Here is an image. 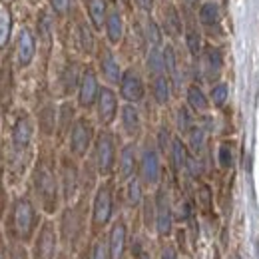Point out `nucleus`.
I'll use <instances>...</instances> for the list:
<instances>
[{"label": "nucleus", "mask_w": 259, "mask_h": 259, "mask_svg": "<svg viewBox=\"0 0 259 259\" xmlns=\"http://www.w3.org/2000/svg\"><path fill=\"white\" fill-rule=\"evenodd\" d=\"M154 207H156V231L158 235L167 237L171 233L174 227V207H171V199L165 188H158L156 197H154Z\"/></svg>", "instance_id": "423d86ee"}, {"label": "nucleus", "mask_w": 259, "mask_h": 259, "mask_svg": "<svg viewBox=\"0 0 259 259\" xmlns=\"http://www.w3.org/2000/svg\"><path fill=\"white\" fill-rule=\"evenodd\" d=\"M171 142H174V136L169 134V130H167V128H160V132H158V148L162 150L163 154H169Z\"/></svg>", "instance_id": "a19ab883"}, {"label": "nucleus", "mask_w": 259, "mask_h": 259, "mask_svg": "<svg viewBox=\"0 0 259 259\" xmlns=\"http://www.w3.org/2000/svg\"><path fill=\"white\" fill-rule=\"evenodd\" d=\"M118 86H120V96L124 98L128 104H138L146 96L144 80H142V76H140V72L136 68H128L122 74V80H120Z\"/></svg>", "instance_id": "1a4fd4ad"}, {"label": "nucleus", "mask_w": 259, "mask_h": 259, "mask_svg": "<svg viewBox=\"0 0 259 259\" xmlns=\"http://www.w3.org/2000/svg\"><path fill=\"white\" fill-rule=\"evenodd\" d=\"M152 96L160 106H165L169 102V98H171V80L167 78V74L152 78Z\"/></svg>", "instance_id": "cd10ccee"}, {"label": "nucleus", "mask_w": 259, "mask_h": 259, "mask_svg": "<svg viewBox=\"0 0 259 259\" xmlns=\"http://www.w3.org/2000/svg\"><path fill=\"white\" fill-rule=\"evenodd\" d=\"M160 259H178V251L174 245H165L162 249V257Z\"/></svg>", "instance_id": "a18cd8bd"}, {"label": "nucleus", "mask_w": 259, "mask_h": 259, "mask_svg": "<svg viewBox=\"0 0 259 259\" xmlns=\"http://www.w3.org/2000/svg\"><path fill=\"white\" fill-rule=\"evenodd\" d=\"M50 6H52V10H54L58 16H64V14L70 12L72 0H50Z\"/></svg>", "instance_id": "37998d69"}, {"label": "nucleus", "mask_w": 259, "mask_h": 259, "mask_svg": "<svg viewBox=\"0 0 259 259\" xmlns=\"http://www.w3.org/2000/svg\"><path fill=\"white\" fill-rule=\"evenodd\" d=\"M82 78V76H80ZM80 78H78V66L70 64L64 70V90L66 94H70L76 86H80Z\"/></svg>", "instance_id": "58836bf2"}, {"label": "nucleus", "mask_w": 259, "mask_h": 259, "mask_svg": "<svg viewBox=\"0 0 259 259\" xmlns=\"http://www.w3.org/2000/svg\"><path fill=\"white\" fill-rule=\"evenodd\" d=\"M76 44L84 54H92V50H94V34H92V28L86 22H80L78 28H76Z\"/></svg>", "instance_id": "7c9ffc66"}, {"label": "nucleus", "mask_w": 259, "mask_h": 259, "mask_svg": "<svg viewBox=\"0 0 259 259\" xmlns=\"http://www.w3.org/2000/svg\"><path fill=\"white\" fill-rule=\"evenodd\" d=\"M118 110H120V106H118V96H116V92H114L112 88L104 86V88L100 90V96H98V102H96V112H98L100 124H102V126H110V124L116 120Z\"/></svg>", "instance_id": "f8f14e48"}, {"label": "nucleus", "mask_w": 259, "mask_h": 259, "mask_svg": "<svg viewBox=\"0 0 259 259\" xmlns=\"http://www.w3.org/2000/svg\"><path fill=\"white\" fill-rule=\"evenodd\" d=\"M14 259H26V255H24V249L16 247V249H14Z\"/></svg>", "instance_id": "49530a36"}, {"label": "nucleus", "mask_w": 259, "mask_h": 259, "mask_svg": "<svg viewBox=\"0 0 259 259\" xmlns=\"http://www.w3.org/2000/svg\"><path fill=\"white\" fill-rule=\"evenodd\" d=\"M90 259H110V247L106 241H96Z\"/></svg>", "instance_id": "79ce46f5"}, {"label": "nucleus", "mask_w": 259, "mask_h": 259, "mask_svg": "<svg viewBox=\"0 0 259 259\" xmlns=\"http://www.w3.org/2000/svg\"><path fill=\"white\" fill-rule=\"evenodd\" d=\"M0 259H4V255H2V249H0Z\"/></svg>", "instance_id": "603ef678"}, {"label": "nucleus", "mask_w": 259, "mask_h": 259, "mask_svg": "<svg viewBox=\"0 0 259 259\" xmlns=\"http://www.w3.org/2000/svg\"><path fill=\"white\" fill-rule=\"evenodd\" d=\"M144 38L148 42V46H162V38H163V28L150 16L146 20V26H144Z\"/></svg>", "instance_id": "473e14b6"}, {"label": "nucleus", "mask_w": 259, "mask_h": 259, "mask_svg": "<svg viewBox=\"0 0 259 259\" xmlns=\"http://www.w3.org/2000/svg\"><path fill=\"white\" fill-rule=\"evenodd\" d=\"M134 4L142 10V12H152L154 10V4H156V0H134Z\"/></svg>", "instance_id": "c03bdc74"}, {"label": "nucleus", "mask_w": 259, "mask_h": 259, "mask_svg": "<svg viewBox=\"0 0 259 259\" xmlns=\"http://www.w3.org/2000/svg\"><path fill=\"white\" fill-rule=\"evenodd\" d=\"M176 122H178V130L182 132V134H188L190 130L195 126L194 122V116H192V110H190V106L186 108V106H180L178 108V114H176Z\"/></svg>", "instance_id": "4c0bfd02"}, {"label": "nucleus", "mask_w": 259, "mask_h": 259, "mask_svg": "<svg viewBox=\"0 0 259 259\" xmlns=\"http://www.w3.org/2000/svg\"><path fill=\"white\" fill-rule=\"evenodd\" d=\"M229 98V86L226 82H215L211 86V92H209V102L215 106V108H224Z\"/></svg>", "instance_id": "c9c22d12"}, {"label": "nucleus", "mask_w": 259, "mask_h": 259, "mask_svg": "<svg viewBox=\"0 0 259 259\" xmlns=\"http://www.w3.org/2000/svg\"><path fill=\"white\" fill-rule=\"evenodd\" d=\"M184 2H186L188 6H194V4H195V2H197V0H184Z\"/></svg>", "instance_id": "09e8293b"}, {"label": "nucleus", "mask_w": 259, "mask_h": 259, "mask_svg": "<svg viewBox=\"0 0 259 259\" xmlns=\"http://www.w3.org/2000/svg\"><path fill=\"white\" fill-rule=\"evenodd\" d=\"M100 84H98V76L92 68H86L82 72L80 78V86H78V104L82 108H92L98 102L100 96Z\"/></svg>", "instance_id": "9b49d317"}, {"label": "nucleus", "mask_w": 259, "mask_h": 259, "mask_svg": "<svg viewBox=\"0 0 259 259\" xmlns=\"http://www.w3.org/2000/svg\"><path fill=\"white\" fill-rule=\"evenodd\" d=\"M104 30H106V38H108L110 44H120L122 42L124 32H126V22H124V14L118 8H110Z\"/></svg>", "instance_id": "dca6fc26"}, {"label": "nucleus", "mask_w": 259, "mask_h": 259, "mask_svg": "<svg viewBox=\"0 0 259 259\" xmlns=\"http://www.w3.org/2000/svg\"><path fill=\"white\" fill-rule=\"evenodd\" d=\"M94 165L100 176H110L116 167V142L110 132H100L94 140Z\"/></svg>", "instance_id": "f03ea898"}, {"label": "nucleus", "mask_w": 259, "mask_h": 259, "mask_svg": "<svg viewBox=\"0 0 259 259\" xmlns=\"http://www.w3.org/2000/svg\"><path fill=\"white\" fill-rule=\"evenodd\" d=\"M126 199L132 207H138L144 199V194H142V182L138 178H132L128 180V186H126Z\"/></svg>", "instance_id": "e433bc0d"}, {"label": "nucleus", "mask_w": 259, "mask_h": 259, "mask_svg": "<svg viewBox=\"0 0 259 259\" xmlns=\"http://www.w3.org/2000/svg\"><path fill=\"white\" fill-rule=\"evenodd\" d=\"M197 60H201V70H203L205 80H211L215 84V80L220 78V74L224 70V52H222V48H218L213 44H205L203 52H201V56Z\"/></svg>", "instance_id": "9d476101"}, {"label": "nucleus", "mask_w": 259, "mask_h": 259, "mask_svg": "<svg viewBox=\"0 0 259 259\" xmlns=\"http://www.w3.org/2000/svg\"><path fill=\"white\" fill-rule=\"evenodd\" d=\"M163 60H165V74L171 80V86H182V70H180V62H178V54L176 48L171 44L163 46Z\"/></svg>", "instance_id": "b1692460"}, {"label": "nucleus", "mask_w": 259, "mask_h": 259, "mask_svg": "<svg viewBox=\"0 0 259 259\" xmlns=\"http://www.w3.org/2000/svg\"><path fill=\"white\" fill-rule=\"evenodd\" d=\"M58 124L62 130H72L74 126V110L70 104H64L60 108V114H58Z\"/></svg>", "instance_id": "ea45409f"}, {"label": "nucleus", "mask_w": 259, "mask_h": 259, "mask_svg": "<svg viewBox=\"0 0 259 259\" xmlns=\"http://www.w3.org/2000/svg\"><path fill=\"white\" fill-rule=\"evenodd\" d=\"M100 72L108 84H120V80H122L124 72H122V68H120L114 52L110 48H104L100 54Z\"/></svg>", "instance_id": "f3484780"}, {"label": "nucleus", "mask_w": 259, "mask_h": 259, "mask_svg": "<svg viewBox=\"0 0 259 259\" xmlns=\"http://www.w3.org/2000/svg\"><path fill=\"white\" fill-rule=\"evenodd\" d=\"M184 38H186V48H188L190 56L197 60L201 56V52H203V46H205L203 38H201V32L197 28H188L186 34H184Z\"/></svg>", "instance_id": "2f4dec72"}, {"label": "nucleus", "mask_w": 259, "mask_h": 259, "mask_svg": "<svg viewBox=\"0 0 259 259\" xmlns=\"http://www.w3.org/2000/svg\"><path fill=\"white\" fill-rule=\"evenodd\" d=\"M255 251H257V257H259V239L255 241Z\"/></svg>", "instance_id": "8fccbe9b"}, {"label": "nucleus", "mask_w": 259, "mask_h": 259, "mask_svg": "<svg viewBox=\"0 0 259 259\" xmlns=\"http://www.w3.org/2000/svg\"><path fill=\"white\" fill-rule=\"evenodd\" d=\"M34 188H36V194L40 197L44 209L48 213H52L58 205V180L54 176V169L52 165L46 162V160H40L36 165V171H34Z\"/></svg>", "instance_id": "f257e3e1"}, {"label": "nucleus", "mask_w": 259, "mask_h": 259, "mask_svg": "<svg viewBox=\"0 0 259 259\" xmlns=\"http://www.w3.org/2000/svg\"><path fill=\"white\" fill-rule=\"evenodd\" d=\"M229 259H241V257H239V255H231Z\"/></svg>", "instance_id": "3c124183"}, {"label": "nucleus", "mask_w": 259, "mask_h": 259, "mask_svg": "<svg viewBox=\"0 0 259 259\" xmlns=\"http://www.w3.org/2000/svg\"><path fill=\"white\" fill-rule=\"evenodd\" d=\"M84 6H86V14H88V20H90V26L94 30H102L104 24H106L108 12H110L108 0H84Z\"/></svg>", "instance_id": "4be33fe9"}, {"label": "nucleus", "mask_w": 259, "mask_h": 259, "mask_svg": "<svg viewBox=\"0 0 259 259\" xmlns=\"http://www.w3.org/2000/svg\"><path fill=\"white\" fill-rule=\"evenodd\" d=\"M126 226L124 222H116L110 229V237H108V247H110V259H122L126 251Z\"/></svg>", "instance_id": "412c9836"}, {"label": "nucleus", "mask_w": 259, "mask_h": 259, "mask_svg": "<svg viewBox=\"0 0 259 259\" xmlns=\"http://www.w3.org/2000/svg\"><path fill=\"white\" fill-rule=\"evenodd\" d=\"M62 259H68V257H62Z\"/></svg>", "instance_id": "864d4df0"}, {"label": "nucleus", "mask_w": 259, "mask_h": 259, "mask_svg": "<svg viewBox=\"0 0 259 259\" xmlns=\"http://www.w3.org/2000/svg\"><path fill=\"white\" fill-rule=\"evenodd\" d=\"M222 20V4L218 0H203L197 8V22L203 28H215Z\"/></svg>", "instance_id": "2eb2a0df"}, {"label": "nucleus", "mask_w": 259, "mask_h": 259, "mask_svg": "<svg viewBox=\"0 0 259 259\" xmlns=\"http://www.w3.org/2000/svg\"><path fill=\"white\" fill-rule=\"evenodd\" d=\"M34 54H36V40L34 34L28 28H22L18 32V40H16V60L20 68L32 64Z\"/></svg>", "instance_id": "4468645a"}, {"label": "nucleus", "mask_w": 259, "mask_h": 259, "mask_svg": "<svg viewBox=\"0 0 259 259\" xmlns=\"http://www.w3.org/2000/svg\"><path fill=\"white\" fill-rule=\"evenodd\" d=\"M136 167H138V156H136V146L134 144H126L120 152V158H118V176L122 182H128L134 178L136 174Z\"/></svg>", "instance_id": "aec40b11"}, {"label": "nucleus", "mask_w": 259, "mask_h": 259, "mask_svg": "<svg viewBox=\"0 0 259 259\" xmlns=\"http://www.w3.org/2000/svg\"><path fill=\"white\" fill-rule=\"evenodd\" d=\"M32 134H34V128L30 118L28 116H20L16 120L14 128H12V146H14L16 154H22V152L28 150V146L32 142Z\"/></svg>", "instance_id": "ddd939ff"}, {"label": "nucleus", "mask_w": 259, "mask_h": 259, "mask_svg": "<svg viewBox=\"0 0 259 259\" xmlns=\"http://www.w3.org/2000/svg\"><path fill=\"white\" fill-rule=\"evenodd\" d=\"M94 142V128L90 124V120L86 118H78L74 122V126L70 130V152L76 158H84L90 150Z\"/></svg>", "instance_id": "20e7f679"}, {"label": "nucleus", "mask_w": 259, "mask_h": 259, "mask_svg": "<svg viewBox=\"0 0 259 259\" xmlns=\"http://www.w3.org/2000/svg\"><path fill=\"white\" fill-rule=\"evenodd\" d=\"M60 190L66 201H70L78 192V169L76 163L70 160H64L60 167Z\"/></svg>", "instance_id": "a211bd4d"}, {"label": "nucleus", "mask_w": 259, "mask_h": 259, "mask_svg": "<svg viewBox=\"0 0 259 259\" xmlns=\"http://www.w3.org/2000/svg\"><path fill=\"white\" fill-rule=\"evenodd\" d=\"M12 32V14L8 10V6L0 4V46H4L10 38Z\"/></svg>", "instance_id": "72a5a7b5"}, {"label": "nucleus", "mask_w": 259, "mask_h": 259, "mask_svg": "<svg viewBox=\"0 0 259 259\" xmlns=\"http://www.w3.org/2000/svg\"><path fill=\"white\" fill-rule=\"evenodd\" d=\"M114 211V192H112V184H102L96 190L94 195V205H92V224L96 229L104 227Z\"/></svg>", "instance_id": "39448f33"}, {"label": "nucleus", "mask_w": 259, "mask_h": 259, "mask_svg": "<svg viewBox=\"0 0 259 259\" xmlns=\"http://www.w3.org/2000/svg\"><path fill=\"white\" fill-rule=\"evenodd\" d=\"M138 259H152V257H150L146 251H140V253H138Z\"/></svg>", "instance_id": "de8ad7c7"}, {"label": "nucleus", "mask_w": 259, "mask_h": 259, "mask_svg": "<svg viewBox=\"0 0 259 259\" xmlns=\"http://www.w3.org/2000/svg\"><path fill=\"white\" fill-rule=\"evenodd\" d=\"M138 169H140V178L146 186H158L160 178H162V162H160V154L158 148L148 144L144 146L142 154H140V162H138Z\"/></svg>", "instance_id": "7ed1b4c3"}, {"label": "nucleus", "mask_w": 259, "mask_h": 259, "mask_svg": "<svg viewBox=\"0 0 259 259\" xmlns=\"http://www.w3.org/2000/svg\"><path fill=\"white\" fill-rule=\"evenodd\" d=\"M56 245H58V235H56V227L52 222L42 224L38 237L34 241V259H54L56 255Z\"/></svg>", "instance_id": "6e6552de"}, {"label": "nucleus", "mask_w": 259, "mask_h": 259, "mask_svg": "<svg viewBox=\"0 0 259 259\" xmlns=\"http://www.w3.org/2000/svg\"><path fill=\"white\" fill-rule=\"evenodd\" d=\"M235 163V142L233 140H224L218 146V165L222 169H231Z\"/></svg>", "instance_id": "c756f323"}, {"label": "nucleus", "mask_w": 259, "mask_h": 259, "mask_svg": "<svg viewBox=\"0 0 259 259\" xmlns=\"http://www.w3.org/2000/svg\"><path fill=\"white\" fill-rule=\"evenodd\" d=\"M186 138H188L190 152L194 154L195 158H201V154L205 152V142H207V132H205V128L195 124L194 128L186 134Z\"/></svg>", "instance_id": "c85d7f7f"}, {"label": "nucleus", "mask_w": 259, "mask_h": 259, "mask_svg": "<svg viewBox=\"0 0 259 259\" xmlns=\"http://www.w3.org/2000/svg\"><path fill=\"white\" fill-rule=\"evenodd\" d=\"M197 205H199L201 213H207L209 215L213 211V194H211V190H209L207 184H201L197 188Z\"/></svg>", "instance_id": "f704fd0d"}, {"label": "nucleus", "mask_w": 259, "mask_h": 259, "mask_svg": "<svg viewBox=\"0 0 259 259\" xmlns=\"http://www.w3.org/2000/svg\"><path fill=\"white\" fill-rule=\"evenodd\" d=\"M120 122H122V130L126 132V136L136 138L142 132V116L136 108V104H124L120 108Z\"/></svg>", "instance_id": "6ab92c4d"}, {"label": "nucleus", "mask_w": 259, "mask_h": 259, "mask_svg": "<svg viewBox=\"0 0 259 259\" xmlns=\"http://www.w3.org/2000/svg\"><path fill=\"white\" fill-rule=\"evenodd\" d=\"M12 222H14V231L20 239H28L36 227V211L34 205L28 199H18L12 211Z\"/></svg>", "instance_id": "0eeeda50"}, {"label": "nucleus", "mask_w": 259, "mask_h": 259, "mask_svg": "<svg viewBox=\"0 0 259 259\" xmlns=\"http://www.w3.org/2000/svg\"><path fill=\"white\" fill-rule=\"evenodd\" d=\"M186 100H188L190 110H194L197 114H205V112L209 110V106H211L209 96H207V94L201 90V86H197V84L188 86V90H186Z\"/></svg>", "instance_id": "a878e982"}, {"label": "nucleus", "mask_w": 259, "mask_h": 259, "mask_svg": "<svg viewBox=\"0 0 259 259\" xmlns=\"http://www.w3.org/2000/svg\"><path fill=\"white\" fill-rule=\"evenodd\" d=\"M162 28L165 30V34H169L174 38L182 36V32H184V20H182V16H180V12H178V8L174 4H165V8H163Z\"/></svg>", "instance_id": "393cba45"}, {"label": "nucleus", "mask_w": 259, "mask_h": 259, "mask_svg": "<svg viewBox=\"0 0 259 259\" xmlns=\"http://www.w3.org/2000/svg\"><path fill=\"white\" fill-rule=\"evenodd\" d=\"M190 148L182 142V138H174L171 142V148H169V162L176 174H184L186 171V165L190 160Z\"/></svg>", "instance_id": "5701e85b"}, {"label": "nucleus", "mask_w": 259, "mask_h": 259, "mask_svg": "<svg viewBox=\"0 0 259 259\" xmlns=\"http://www.w3.org/2000/svg\"><path fill=\"white\" fill-rule=\"evenodd\" d=\"M146 68L152 78L165 74V60H163V46H150L146 54Z\"/></svg>", "instance_id": "bb28decb"}]
</instances>
